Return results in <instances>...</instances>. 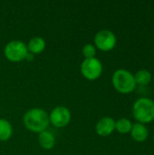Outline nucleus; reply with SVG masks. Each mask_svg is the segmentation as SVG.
<instances>
[{
    "label": "nucleus",
    "mask_w": 154,
    "mask_h": 155,
    "mask_svg": "<svg viewBox=\"0 0 154 155\" xmlns=\"http://www.w3.org/2000/svg\"><path fill=\"white\" fill-rule=\"evenodd\" d=\"M23 122L27 130L38 134L46 131L50 124L49 114L42 108L28 110L23 117Z\"/></svg>",
    "instance_id": "nucleus-1"
},
{
    "label": "nucleus",
    "mask_w": 154,
    "mask_h": 155,
    "mask_svg": "<svg viewBox=\"0 0 154 155\" xmlns=\"http://www.w3.org/2000/svg\"><path fill=\"white\" fill-rule=\"evenodd\" d=\"M133 115L140 124H149L154 120V101L142 97L135 101L133 106Z\"/></svg>",
    "instance_id": "nucleus-2"
},
{
    "label": "nucleus",
    "mask_w": 154,
    "mask_h": 155,
    "mask_svg": "<svg viewBox=\"0 0 154 155\" xmlns=\"http://www.w3.org/2000/svg\"><path fill=\"white\" fill-rule=\"evenodd\" d=\"M112 83L114 89L123 94H131L136 88L134 75L126 69L116 70L113 74Z\"/></svg>",
    "instance_id": "nucleus-3"
},
{
    "label": "nucleus",
    "mask_w": 154,
    "mask_h": 155,
    "mask_svg": "<svg viewBox=\"0 0 154 155\" xmlns=\"http://www.w3.org/2000/svg\"><path fill=\"white\" fill-rule=\"evenodd\" d=\"M27 54V45L21 40H12L8 42L4 48V54L5 58L13 63H18L25 60Z\"/></svg>",
    "instance_id": "nucleus-4"
},
{
    "label": "nucleus",
    "mask_w": 154,
    "mask_h": 155,
    "mask_svg": "<svg viewBox=\"0 0 154 155\" xmlns=\"http://www.w3.org/2000/svg\"><path fill=\"white\" fill-rule=\"evenodd\" d=\"M81 73L83 76L90 81L97 80L103 74V64L96 57L84 59L81 64Z\"/></svg>",
    "instance_id": "nucleus-5"
},
{
    "label": "nucleus",
    "mask_w": 154,
    "mask_h": 155,
    "mask_svg": "<svg viewBox=\"0 0 154 155\" xmlns=\"http://www.w3.org/2000/svg\"><path fill=\"white\" fill-rule=\"evenodd\" d=\"M93 42L96 49H99L103 52H109L115 47L117 39L113 32L103 29L95 35Z\"/></svg>",
    "instance_id": "nucleus-6"
},
{
    "label": "nucleus",
    "mask_w": 154,
    "mask_h": 155,
    "mask_svg": "<svg viewBox=\"0 0 154 155\" xmlns=\"http://www.w3.org/2000/svg\"><path fill=\"white\" fill-rule=\"evenodd\" d=\"M72 118L70 110L65 106H56L49 114V121L53 126L63 128L69 124Z\"/></svg>",
    "instance_id": "nucleus-7"
},
{
    "label": "nucleus",
    "mask_w": 154,
    "mask_h": 155,
    "mask_svg": "<svg viewBox=\"0 0 154 155\" xmlns=\"http://www.w3.org/2000/svg\"><path fill=\"white\" fill-rule=\"evenodd\" d=\"M115 130V121L112 117H103L98 121L95 125V132L98 135L105 137Z\"/></svg>",
    "instance_id": "nucleus-8"
},
{
    "label": "nucleus",
    "mask_w": 154,
    "mask_h": 155,
    "mask_svg": "<svg viewBox=\"0 0 154 155\" xmlns=\"http://www.w3.org/2000/svg\"><path fill=\"white\" fill-rule=\"evenodd\" d=\"M131 135L132 138L138 143H143L147 140L149 132L147 127L140 123H136L133 124L132 130H131Z\"/></svg>",
    "instance_id": "nucleus-9"
},
{
    "label": "nucleus",
    "mask_w": 154,
    "mask_h": 155,
    "mask_svg": "<svg viewBox=\"0 0 154 155\" xmlns=\"http://www.w3.org/2000/svg\"><path fill=\"white\" fill-rule=\"evenodd\" d=\"M26 45H27V49L29 53L33 54H39L44 51L46 44L43 37L34 36L29 40Z\"/></svg>",
    "instance_id": "nucleus-10"
},
{
    "label": "nucleus",
    "mask_w": 154,
    "mask_h": 155,
    "mask_svg": "<svg viewBox=\"0 0 154 155\" xmlns=\"http://www.w3.org/2000/svg\"><path fill=\"white\" fill-rule=\"evenodd\" d=\"M38 143L44 150H51L55 145V137L49 131H44L38 134Z\"/></svg>",
    "instance_id": "nucleus-11"
},
{
    "label": "nucleus",
    "mask_w": 154,
    "mask_h": 155,
    "mask_svg": "<svg viewBox=\"0 0 154 155\" xmlns=\"http://www.w3.org/2000/svg\"><path fill=\"white\" fill-rule=\"evenodd\" d=\"M13 135V126L6 119H0V141L6 142Z\"/></svg>",
    "instance_id": "nucleus-12"
},
{
    "label": "nucleus",
    "mask_w": 154,
    "mask_h": 155,
    "mask_svg": "<svg viewBox=\"0 0 154 155\" xmlns=\"http://www.w3.org/2000/svg\"><path fill=\"white\" fill-rule=\"evenodd\" d=\"M134 79H135V83L136 84L142 85V86H145L147 84H149L152 81V74L151 73L146 70V69H141L139 70L135 75H134Z\"/></svg>",
    "instance_id": "nucleus-13"
},
{
    "label": "nucleus",
    "mask_w": 154,
    "mask_h": 155,
    "mask_svg": "<svg viewBox=\"0 0 154 155\" xmlns=\"http://www.w3.org/2000/svg\"><path fill=\"white\" fill-rule=\"evenodd\" d=\"M133 127V124L130 120L126 118H121L115 122V130L123 134L131 133Z\"/></svg>",
    "instance_id": "nucleus-14"
},
{
    "label": "nucleus",
    "mask_w": 154,
    "mask_h": 155,
    "mask_svg": "<svg viewBox=\"0 0 154 155\" xmlns=\"http://www.w3.org/2000/svg\"><path fill=\"white\" fill-rule=\"evenodd\" d=\"M82 52H83V54L85 57V59L93 58L96 55V48H95L94 45H93V44H86L83 47Z\"/></svg>",
    "instance_id": "nucleus-15"
},
{
    "label": "nucleus",
    "mask_w": 154,
    "mask_h": 155,
    "mask_svg": "<svg viewBox=\"0 0 154 155\" xmlns=\"http://www.w3.org/2000/svg\"><path fill=\"white\" fill-rule=\"evenodd\" d=\"M33 58H34V54L28 52V54H27V55H26V57H25V60H27V61H32Z\"/></svg>",
    "instance_id": "nucleus-16"
},
{
    "label": "nucleus",
    "mask_w": 154,
    "mask_h": 155,
    "mask_svg": "<svg viewBox=\"0 0 154 155\" xmlns=\"http://www.w3.org/2000/svg\"><path fill=\"white\" fill-rule=\"evenodd\" d=\"M153 141H154V134H153Z\"/></svg>",
    "instance_id": "nucleus-17"
}]
</instances>
